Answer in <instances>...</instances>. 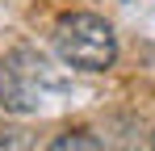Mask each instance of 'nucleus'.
Returning <instances> with one entry per match:
<instances>
[{
  "label": "nucleus",
  "mask_w": 155,
  "mask_h": 151,
  "mask_svg": "<svg viewBox=\"0 0 155 151\" xmlns=\"http://www.w3.org/2000/svg\"><path fill=\"white\" fill-rule=\"evenodd\" d=\"M54 50L76 72H109L117 59V34L97 13H67L54 25Z\"/></svg>",
  "instance_id": "nucleus-1"
},
{
  "label": "nucleus",
  "mask_w": 155,
  "mask_h": 151,
  "mask_svg": "<svg viewBox=\"0 0 155 151\" xmlns=\"http://www.w3.org/2000/svg\"><path fill=\"white\" fill-rule=\"evenodd\" d=\"M54 151H101V139H88V134H59V139H54L51 143Z\"/></svg>",
  "instance_id": "nucleus-3"
},
{
  "label": "nucleus",
  "mask_w": 155,
  "mask_h": 151,
  "mask_svg": "<svg viewBox=\"0 0 155 151\" xmlns=\"http://www.w3.org/2000/svg\"><path fill=\"white\" fill-rule=\"evenodd\" d=\"M59 88L51 63L34 50H13L0 67V105L13 109V113H34L42 109L46 92Z\"/></svg>",
  "instance_id": "nucleus-2"
}]
</instances>
